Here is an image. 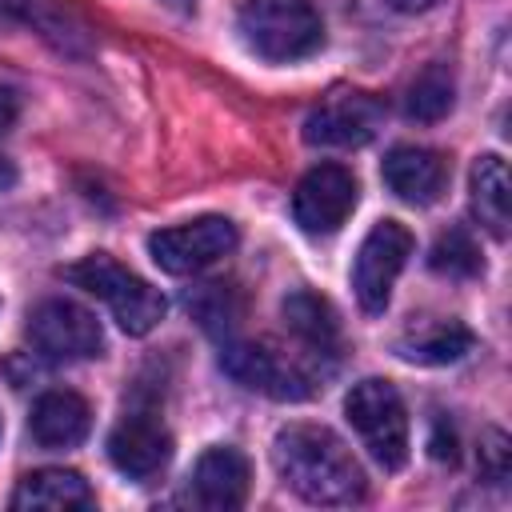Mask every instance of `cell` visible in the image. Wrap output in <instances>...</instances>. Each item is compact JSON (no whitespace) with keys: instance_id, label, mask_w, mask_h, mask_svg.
Segmentation results:
<instances>
[{"instance_id":"cell-2","label":"cell","mask_w":512,"mask_h":512,"mask_svg":"<svg viewBox=\"0 0 512 512\" xmlns=\"http://www.w3.org/2000/svg\"><path fill=\"white\" fill-rule=\"evenodd\" d=\"M64 280L92 292L96 300L108 304L112 320L128 332V336H148L160 320H164V296L144 280L136 276L132 268H124L120 260H112L108 252H92L76 264L64 268Z\"/></svg>"},{"instance_id":"cell-24","label":"cell","mask_w":512,"mask_h":512,"mask_svg":"<svg viewBox=\"0 0 512 512\" xmlns=\"http://www.w3.org/2000/svg\"><path fill=\"white\" fill-rule=\"evenodd\" d=\"M428 448H432V456H436V460L456 464V428H452L444 416L432 424V440H428Z\"/></svg>"},{"instance_id":"cell-26","label":"cell","mask_w":512,"mask_h":512,"mask_svg":"<svg viewBox=\"0 0 512 512\" xmlns=\"http://www.w3.org/2000/svg\"><path fill=\"white\" fill-rule=\"evenodd\" d=\"M396 12H428V8H436L440 0H388Z\"/></svg>"},{"instance_id":"cell-23","label":"cell","mask_w":512,"mask_h":512,"mask_svg":"<svg viewBox=\"0 0 512 512\" xmlns=\"http://www.w3.org/2000/svg\"><path fill=\"white\" fill-rule=\"evenodd\" d=\"M0 24H36L48 36H56L60 16L52 12L48 0H0Z\"/></svg>"},{"instance_id":"cell-5","label":"cell","mask_w":512,"mask_h":512,"mask_svg":"<svg viewBox=\"0 0 512 512\" xmlns=\"http://www.w3.org/2000/svg\"><path fill=\"white\" fill-rule=\"evenodd\" d=\"M412 232L400 220H380L368 228V236L360 240V252L352 260V288L364 312H384L396 276L404 272L408 256H412Z\"/></svg>"},{"instance_id":"cell-16","label":"cell","mask_w":512,"mask_h":512,"mask_svg":"<svg viewBox=\"0 0 512 512\" xmlns=\"http://www.w3.org/2000/svg\"><path fill=\"white\" fill-rule=\"evenodd\" d=\"M12 508H52V512H68V508H92L96 492L88 488V480L76 468H36L28 472L12 500Z\"/></svg>"},{"instance_id":"cell-19","label":"cell","mask_w":512,"mask_h":512,"mask_svg":"<svg viewBox=\"0 0 512 512\" xmlns=\"http://www.w3.org/2000/svg\"><path fill=\"white\" fill-rule=\"evenodd\" d=\"M188 312L200 320V328L208 336H228L244 316V296L236 284L212 280V284H200L188 292Z\"/></svg>"},{"instance_id":"cell-17","label":"cell","mask_w":512,"mask_h":512,"mask_svg":"<svg viewBox=\"0 0 512 512\" xmlns=\"http://www.w3.org/2000/svg\"><path fill=\"white\" fill-rule=\"evenodd\" d=\"M472 348V332L460 320H416L396 336V352L408 364H456Z\"/></svg>"},{"instance_id":"cell-14","label":"cell","mask_w":512,"mask_h":512,"mask_svg":"<svg viewBox=\"0 0 512 512\" xmlns=\"http://www.w3.org/2000/svg\"><path fill=\"white\" fill-rule=\"evenodd\" d=\"M28 432L40 448H76L92 432V408L72 388L40 392L28 416Z\"/></svg>"},{"instance_id":"cell-11","label":"cell","mask_w":512,"mask_h":512,"mask_svg":"<svg viewBox=\"0 0 512 512\" xmlns=\"http://www.w3.org/2000/svg\"><path fill=\"white\" fill-rule=\"evenodd\" d=\"M108 460L116 464L120 476L136 480V484H148L156 480L168 460H172V436L168 428L152 416V412H132L124 416L112 436H108Z\"/></svg>"},{"instance_id":"cell-3","label":"cell","mask_w":512,"mask_h":512,"mask_svg":"<svg viewBox=\"0 0 512 512\" xmlns=\"http://www.w3.org/2000/svg\"><path fill=\"white\" fill-rule=\"evenodd\" d=\"M240 32L264 60H300L324 44V20L308 0H244Z\"/></svg>"},{"instance_id":"cell-21","label":"cell","mask_w":512,"mask_h":512,"mask_svg":"<svg viewBox=\"0 0 512 512\" xmlns=\"http://www.w3.org/2000/svg\"><path fill=\"white\" fill-rule=\"evenodd\" d=\"M428 264H432V272H440V276H452V280L476 276V272L484 268V260H480V248H476L472 232H464V228H448V232H444V236L432 244V252H428Z\"/></svg>"},{"instance_id":"cell-13","label":"cell","mask_w":512,"mask_h":512,"mask_svg":"<svg viewBox=\"0 0 512 512\" xmlns=\"http://www.w3.org/2000/svg\"><path fill=\"white\" fill-rule=\"evenodd\" d=\"M248 480H252V468L244 452L216 444L192 468V500L212 512H232L248 500Z\"/></svg>"},{"instance_id":"cell-20","label":"cell","mask_w":512,"mask_h":512,"mask_svg":"<svg viewBox=\"0 0 512 512\" xmlns=\"http://www.w3.org/2000/svg\"><path fill=\"white\" fill-rule=\"evenodd\" d=\"M452 100H456L452 68H448V64H428V68H420V72L412 76V84H408V92H404V112H408L412 120L432 124V120H440V116L452 108Z\"/></svg>"},{"instance_id":"cell-18","label":"cell","mask_w":512,"mask_h":512,"mask_svg":"<svg viewBox=\"0 0 512 512\" xmlns=\"http://www.w3.org/2000/svg\"><path fill=\"white\" fill-rule=\"evenodd\" d=\"M472 216L496 240L508 236V224H512V192H508V168H504V160L496 152H484L472 164Z\"/></svg>"},{"instance_id":"cell-12","label":"cell","mask_w":512,"mask_h":512,"mask_svg":"<svg viewBox=\"0 0 512 512\" xmlns=\"http://www.w3.org/2000/svg\"><path fill=\"white\" fill-rule=\"evenodd\" d=\"M384 184L404 200V204H436L448 188V160L436 148H420V144H396L384 156L380 168Z\"/></svg>"},{"instance_id":"cell-15","label":"cell","mask_w":512,"mask_h":512,"mask_svg":"<svg viewBox=\"0 0 512 512\" xmlns=\"http://www.w3.org/2000/svg\"><path fill=\"white\" fill-rule=\"evenodd\" d=\"M284 324L316 360L320 356H328V360L340 356V320H336V308L320 292L296 288L284 300Z\"/></svg>"},{"instance_id":"cell-1","label":"cell","mask_w":512,"mask_h":512,"mask_svg":"<svg viewBox=\"0 0 512 512\" xmlns=\"http://www.w3.org/2000/svg\"><path fill=\"white\" fill-rule=\"evenodd\" d=\"M272 464L308 504H356L368 492L360 460L324 424H284L272 440Z\"/></svg>"},{"instance_id":"cell-22","label":"cell","mask_w":512,"mask_h":512,"mask_svg":"<svg viewBox=\"0 0 512 512\" xmlns=\"http://www.w3.org/2000/svg\"><path fill=\"white\" fill-rule=\"evenodd\" d=\"M480 480L488 484H508V468H512V444L500 428H484L480 432V456H476Z\"/></svg>"},{"instance_id":"cell-7","label":"cell","mask_w":512,"mask_h":512,"mask_svg":"<svg viewBox=\"0 0 512 512\" xmlns=\"http://www.w3.org/2000/svg\"><path fill=\"white\" fill-rule=\"evenodd\" d=\"M28 340L48 360H92L104 348V328L76 300L48 296L28 312Z\"/></svg>"},{"instance_id":"cell-6","label":"cell","mask_w":512,"mask_h":512,"mask_svg":"<svg viewBox=\"0 0 512 512\" xmlns=\"http://www.w3.org/2000/svg\"><path fill=\"white\" fill-rule=\"evenodd\" d=\"M236 240H240V232L228 216H200V220L152 232L148 252L168 276H192V272H204L208 264L224 260L236 248Z\"/></svg>"},{"instance_id":"cell-25","label":"cell","mask_w":512,"mask_h":512,"mask_svg":"<svg viewBox=\"0 0 512 512\" xmlns=\"http://www.w3.org/2000/svg\"><path fill=\"white\" fill-rule=\"evenodd\" d=\"M16 120H20V92L8 88V84H0V136H4Z\"/></svg>"},{"instance_id":"cell-8","label":"cell","mask_w":512,"mask_h":512,"mask_svg":"<svg viewBox=\"0 0 512 512\" xmlns=\"http://www.w3.org/2000/svg\"><path fill=\"white\" fill-rule=\"evenodd\" d=\"M360 188L356 176L340 164H316L300 176L292 192V216L308 236H332L356 208Z\"/></svg>"},{"instance_id":"cell-27","label":"cell","mask_w":512,"mask_h":512,"mask_svg":"<svg viewBox=\"0 0 512 512\" xmlns=\"http://www.w3.org/2000/svg\"><path fill=\"white\" fill-rule=\"evenodd\" d=\"M12 184H16V164H12V160H4V156H0V192H8V188H12Z\"/></svg>"},{"instance_id":"cell-4","label":"cell","mask_w":512,"mask_h":512,"mask_svg":"<svg viewBox=\"0 0 512 512\" xmlns=\"http://www.w3.org/2000/svg\"><path fill=\"white\" fill-rule=\"evenodd\" d=\"M344 412H348V424L356 428L360 444L368 448V456L380 468H388V472L404 468V460H408V408H404L396 384H388L380 376L352 384V392L344 396Z\"/></svg>"},{"instance_id":"cell-10","label":"cell","mask_w":512,"mask_h":512,"mask_svg":"<svg viewBox=\"0 0 512 512\" xmlns=\"http://www.w3.org/2000/svg\"><path fill=\"white\" fill-rule=\"evenodd\" d=\"M224 372L244 388L272 400H304L312 396V376L272 344H228L220 356Z\"/></svg>"},{"instance_id":"cell-9","label":"cell","mask_w":512,"mask_h":512,"mask_svg":"<svg viewBox=\"0 0 512 512\" xmlns=\"http://www.w3.org/2000/svg\"><path fill=\"white\" fill-rule=\"evenodd\" d=\"M380 124L384 104L372 92H332L308 112L304 140L320 148H360L380 132Z\"/></svg>"}]
</instances>
